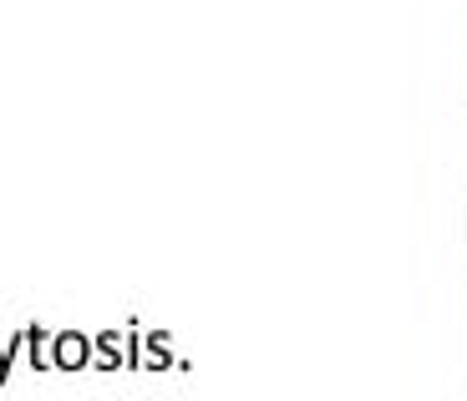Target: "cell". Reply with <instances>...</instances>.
<instances>
[{"label": "cell", "instance_id": "6da1fadb", "mask_svg": "<svg viewBox=\"0 0 467 401\" xmlns=\"http://www.w3.org/2000/svg\"><path fill=\"white\" fill-rule=\"evenodd\" d=\"M57 366H67V371H77V366H87V341L82 335H57V355H51Z\"/></svg>", "mask_w": 467, "mask_h": 401}, {"label": "cell", "instance_id": "7a4b0ae2", "mask_svg": "<svg viewBox=\"0 0 467 401\" xmlns=\"http://www.w3.org/2000/svg\"><path fill=\"white\" fill-rule=\"evenodd\" d=\"M26 345H31V366H36V371H47V366H51V355H47V331H41V325H31V331H26Z\"/></svg>", "mask_w": 467, "mask_h": 401}]
</instances>
